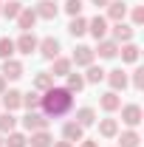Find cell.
Segmentation results:
<instances>
[{
	"instance_id": "6da1fadb",
	"label": "cell",
	"mask_w": 144,
	"mask_h": 147,
	"mask_svg": "<svg viewBox=\"0 0 144 147\" xmlns=\"http://www.w3.org/2000/svg\"><path fill=\"white\" fill-rule=\"evenodd\" d=\"M73 105V93L68 88H48L45 96H40V108L45 110V116H51V119H59V116H65Z\"/></svg>"
},
{
	"instance_id": "7a4b0ae2",
	"label": "cell",
	"mask_w": 144,
	"mask_h": 147,
	"mask_svg": "<svg viewBox=\"0 0 144 147\" xmlns=\"http://www.w3.org/2000/svg\"><path fill=\"white\" fill-rule=\"evenodd\" d=\"M37 51L45 57V59H57L59 57V42H57L54 37H45V40L37 42Z\"/></svg>"
},
{
	"instance_id": "3957f363",
	"label": "cell",
	"mask_w": 144,
	"mask_h": 147,
	"mask_svg": "<svg viewBox=\"0 0 144 147\" xmlns=\"http://www.w3.org/2000/svg\"><path fill=\"white\" fill-rule=\"evenodd\" d=\"M23 127L31 130V133H34V130H45V127H48V119H45V116H40V113H34V110H28V113H26V119H23Z\"/></svg>"
},
{
	"instance_id": "277c9868",
	"label": "cell",
	"mask_w": 144,
	"mask_h": 147,
	"mask_svg": "<svg viewBox=\"0 0 144 147\" xmlns=\"http://www.w3.org/2000/svg\"><path fill=\"white\" fill-rule=\"evenodd\" d=\"M37 42H40V40H37L31 31H23V34H20V40L14 42V48H17L20 54H31V51H37Z\"/></svg>"
},
{
	"instance_id": "5b68a950",
	"label": "cell",
	"mask_w": 144,
	"mask_h": 147,
	"mask_svg": "<svg viewBox=\"0 0 144 147\" xmlns=\"http://www.w3.org/2000/svg\"><path fill=\"white\" fill-rule=\"evenodd\" d=\"M0 74H3V79H20L23 76V62H17V59H3Z\"/></svg>"
},
{
	"instance_id": "8992f818",
	"label": "cell",
	"mask_w": 144,
	"mask_h": 147,
	"mask_svg": "<svg viewBox=\"0 0 144 147\" xmlns=\"http://www.w3.org/2000/svg\"><path fill=\"white\" fill-rule=\"evenodd\" d=\"M93 48L90 45H76V51H73V57H71V62H76V65H85L88 68L90 62H93Z\"/></svg>"
},
{
	"instance_id": "52a82bcc",
	"label": "cell",
	"mask_w": 144,
	"mask_h": 147,
	"mask_svg": "<svg viewBox=\"0 0 144 147\" xmlns=\"http://www.w3.org/2000/svg\"><path fill=\"white\" fill-rule=\"evenodd\" d=\"M88 31L96 37V40H105V34H108V20L102 17V14H96V17L88 23Z\"/></svg>"
},
{
	"instance_id": "ba28073f",
	"label": "cell",
	"mask_w": 144,
	"mask_h": 147,
	"mask_svg": "<svg viewBox=\"0 0 144 147\" xmlns=\"http://www.w3.org/2000/svg\"><path fill=\"white\" fill-rule=\"evenodd\" d=\"M122 119H124V125L136 127V125L141 122V108H139V105H124V108H122Z\"/></svg>"
},
{
	"instance_id": "9c48e42d",
	"label": "cell",
	"mask_w": 144,
	"mask_h": 147,
	"mask_svg": "<svg viewBox=\"0 0 144 147\" xmlns=\"http://www.w3.org/2000/svg\"><path fill=\"white\" fill-rule=\"evenodd\" d=\"M34 11H37V17H42V20H54L59 9H57L54 0H40V6H37Z\"/></svg>"
},
{
	"instance_id": "30bf717a",
	"label": "cell",
	"mask_w": 144,
	"mask_h": 147,
	"mask_svg": "<svg viewBox=\"0 0 144 147\" xmlns=\"http://www.w3.org/2000/svg\"><path fill=\"white\" fill-rule=\"evenodd\" d=\"M105 76H108V82H110V88H113V91H124V88H127V74L122 71V68L105 74Z\"/></svg>"
},
{
	"instance_id": "8fae6325",
	"label": "cell",
	"mask_w": 144,
	"mask_h": 147,
	"mask_svg": "<svg viewBox=\"0 0 144 147\" xmlns=\"http://www.w3.org/2000/svg\"><path fill=\"white\" fill-rule=\"evenodd\" d=\"M127 14V3L124 0H113V3H108V17L116 20V23H122Z\"/></svg>"
},
{
	"instance_id": "7c38bea8",
	"label": "cell",
	"mask_w": 144,
	"mask_h": 147,
	"mask_svg": "<svg viewBox=\"0 0 144 147\" xmlns=\"http://www.w3.org/2000/svg\"><path fill=\"white\" fill-rule=\"evenodd\" d=\"M34 23H37V11L34 9H23V11L17 14V26L23 28V31H31Z\"/></svg>"
},
{
	"instance_id": "4fadbf2b",
	"label": "cell",
	"mask_w": 144,
	"mask_h": 147,
	"mask_svg": "<svg viewBox=\"0 0 144 147\" xmlns=\"http://www.w3.org/2000/svg\"><path fill=\"white\" fill-rule=\"evenodd\" d=\"M20 105H23V93L20 91H3V108L9 110V113L17 110Z\"/></svg>"
},
{
	"instance_id": "5bb4252c",
	"label": "cell",
	"mask_w": 144,
	"mask_h": 147,
	"mask_svg": "<svg viewBox=\"0 0 144 147\" xmlns=\"http://www.w3.org/2000/svg\"><path fill=\"white\" fill-rule=\"evenodd\" d=\"M82 125H76V122H68L65 127H62V136H65V142H71V144H76V142H82Z\"/></svg>"
},
{
	"instance_id": "9a60e30c",
	"label": "cell",
	"mask_w": 144,
	"mask_h": 147,
	"mask_svg": "<svg viewBox=\"0 0 144 147\" xmlns=\"http://www.w3.org/2000/svg\"><path fill=\"white\" fill-rule=\"evenodd\" d=\"M99 105H102V110L113 113V110H119V108H122V99H119V93H116V91H110V93H105V96L99 99Z\"/></svg>"
},
{
	"instance_id": "2e32d148",
	"label": "cell",
	"mask_w": 144,
	"mask_h": 147,
	"mask_svg": "<svg viewBox=\"0 0 144 147\" xmlns=\"http://www.w3.org/2000/svg\"><path fill=\"white\" fill-rule=\"evenodd\" d=\"M113 40H116V42H130V40H133V26L116 23V26H113Z\"/></svg>"
},
{
	"instance_id": "e0dca14e",
	"label": "cell",
	"mask_w": 144,
	"mask_h": 147,
	"mask_svg": "<svg viewBox=\"0 0 144 147\" xmlns=\"http://www.w3.org/2000/svg\"><path fill=\"white\" fill-rule=\"evenodd\" d=\"M116 54H119V42L116 40H102L99 42V57L102 59H113Z\"/></svg>"
},
{
	"instance_id": "ac0fdd59",
	"label": "cell",
	"mask_w": 144,
	"mask_h": 147,
	"mask_svg": "<svg viewBox=\"0 0 144 147\" xmlns=\"http://www.w3.org/2000/svg\"><path fill=\"white\" fill-rule=\"evenodd\" d=\"M28 144H31V147H51V144H54V139H51V133H48V130H34Z\"/></svg>"
},
{
	"instance_id": "d6986e66",
	"label": "cell",
	"mask_w": 144,
	"mask_h": 147,
	"mask_svg": "<svg viewBox=\"0 0 144 147\" xmlns=\"http://www.w3.org/2000/svg\"><path fill=\"white\" fill-rule=\"evenodd\" d=\"M71 59H65V57H57L54 59V71H51V76H68L71 74Z\"/></svg>"
},
{
	"instance_id": "ffe728a7",
	"label": "cell",
	"mask_w": 144,
	"mask_h": 147,
	"mask_svg": "<svg viewBox=\"0 0 144 147\" xmlns=\"http://www.w3.org/2000/svg\"><path fill=\"white\" fill-rule=\"evenodd\" d=\"M34 88H37V91H48V88H54V76H51L48 71H40L34 76Z\"/></svg>"
},
{
	"instance_id": "44dd1931",
	"label": "cell",
	"mask_w": 144,
	"mask_h": 147,
	"mask_svg": "<svg viewBox=\"0 0 144 147\" xmlns=\"http://www.w3.org/2000/svg\"><path fill=\"white\" fill-rule=\"evenodd\" d=\"M93 119H96V113H93V108H79V110H76V125L88 127V125H93Z\"/></svg>"
},
{
	"instance_id": "7402d4cb",
	"label": "cell",
	"mask_w": 144,
	"mask_h": 147,
	"mask_svg": "<svg viewBox=\"0 0 144 147\" xmlns=\"http://www.w3.org/2000/svg\"><path fill=\"white\" fill-rule=\"evenodd\" d=\"M99 133H102L105 139L116 136V133H119V125H116V119H102V122H99Z\"/></svg>"
},
{
	"instance_id": "603a6c76",
	"label": "cell",
	"mask_w": 144,
	"mask_h": 147,
	"mask_svg": "<svg viewBox=\"0 0 144 147\" xmlns=\"http://www.w3.org/2000/svg\"><path fill=\"white\" fill-rule=\"evenodd\" d=\"M119 51H122V59L124 62H136L139 59V45H133V42H124Z\"/></svg>"
},
{
	"instance_id": "cb8c5ba5",
	"label": "cell",
	"mask_w": 144,
	"mask_h": 147,
	"mask_svg": "<svg viewBox=\"0 0 144 147\" xmlns=\"http://www.w3.org/2000/svg\"><path fill=\"white\" fill-rule=\"evenodd\" d=\"M14 125H17V119H14V113H0V133H11L14 130Z\"/></svg>"
},
{
	"instance_id": "d4e9b609",
	"label": "cell",
	"mask_w": 144,
	"mask_h": 147,
	"mask_svg": "<svg viewBox=\"0 0 144 147\" xmlns=\"http://www.w3.org/2000/svg\"><path fill=\"white\" fill-rule=\"evenodd\" d=\"M68 31H71L73 37H82L85 31H88V20H82V17H73V20H71V26H68Z\"/></svg>"
},
{
	"instance_id": "484cf974",
	"label": "cell",
	"mask_w": 144,
	"mask_h": 147,
	"mask_svg": "<svg viewBox=\"0 0 144 147\" xmlns=\"http://www.w3.org/2000/svg\"><path fill=\"white\" fill-rule=\"evenodd\" d=\"M139 133L136 130H127V133H122V139H119V147H139Z\"/></svg>"
},
{
	"instance_id": "4316f807",
	"label": "cell",
	"mask_w": 144,
	"mask_h": 147,
	"mask_svg": "<svg viewBox=\"0 0 144 147\" xmlns=\"http://www.w3.org/2000/svg\"><path fill=\"white\" fill-rule=\"evenodd\" d=\"M0 11H3V14H6V17H9V20H14V17H17V14H20V11H23V6H20L17 0H6V6H3Z\"/></svg>"
},
{
	"instance_id": "83f0119b",
	"label": "cell",
	"mask_w": 144,
	"mask_h": 147,
	"mask_svg": "<svg viewBox=\"0 0 144 147\" xmlns=\"http://www.w3.org/2000/svg\"><path fill=\"white\" fill-rule=\"evenodd\" d=\"M85 88V76L82 74H68V91L76 93V91H82Z\"/></svg>"
},
{
	"instance_id": "f1b7e54d",
	"label": "cell",
	"mask_w": 144,
	"mask_h": 147,
	"mask_svg": "<svg viewBox=\"0 0 144 147\" xmlns=\"http://www.w3.org/2000/svg\"><path fill=\"white\" fill-rule=\"evenodd\" d=\"M11 54H14V40L0 37V57H3V59H11Z\"/></svg>"
},
{
	"instance_id": "f546056e",
	"label": "cell",
	"mask_w": 144,
	"mask_h": 147,
	"mask_svg": "<svg viewBox=\"0 0 144 147\" xmlns=\"http://www.w3.org/2000/svg\"><path fill=\"white\" fill-rule=\"evenodd\" d=\"M105 79V71L99 68V65H88V76H85V82H102Z\"/></svg>"
},
{
	"instance_id": "4dcf8cb0",
	"label": "cell",
	"mask_w": 144,
	"mask_h": 147,
	"mask_svg": "<svg viewBox=\"0 0 144 147\" xmlns=\"http://www.w3.org/2000/svg\"><path fill=\"white\" fill-rule=\"evenodd\" d=\"M23 105H26L28 110H37V108H40V93H34V91L23 93Z\"/></svg>"
},
{
	"instance_id": "1f68e13d",
	"label": "cell",
	"mask_w": 144,
	"mask_h": 147,
	"mask_svg": "<svg viewBox=\"0 0 144 147\" xmlns=\"http://www.w3.org/2000/svg\"><path fill=\"white\" fill-rule=\"evenodd\" d=\"M6 144H9V147H26V144H28V139H26L23 133H14V130H11V133H9V142H6Z\"/></svg>"
},
{
	"instance_id": "d6a6232c",
	"label": "cell",
	"mask_w": 144,
	"mask_h": 147,
	"mask_svg": "<svg viewBox=\"0 0 144 147\" xmlns=\"http://www.w3.org/2000/svg\"><path fill=\"white\" fill-rule=\"evenodd\" d=\"M65 11H68L71 17H79V11H82V0H68V3H65Z\"/></svg>"
},
{
	"instance_id": "836d02e7",
	"label": "cell",
	"mask_w": 144,
	"mask_h": 147,
	"mask_svg": "<svg viewBox=\"0 0 144 147\" xmlns=\"http://www.w3.org/2000/svg\"><path fill=\"white\" fill-rule=\"evenodd\" d=\"M133 88H136V91L144 88V68H139V71L133 74Z\"/></svg>"
},
{
	"instance_id": "e575fe53",
	"label": "cell",
	"mask_w": 144,
	"mask_h": 147,
	"mask_svg": "<svg viewBox=\"0 0 144 147\" xmlns=\"http://www.w3.org/2000/svg\"><path fill=\"white\" fill-rule=\"evenodd\" d=\"M133 23H136V26H141V23H144V9H141V6L133 9Z\"/></svg>"
},
{
	"instance_id": "d590c367",
	"label": "cell",
	"mask_w": 144,
	"mask_h": 147,
	"mask_svg": "<svg viewBox=\"0 0 144 147\" xmlns=\"http://www.w3.org/2000/svg\"><path fill=\"white\" fill-rule=\"evenodd\" d=\"M51 147H73L71 142H57V144H51Z\"/></svg>"
},
{
	"instance_id": "8d00e7d4",
	"label": "cell",
	"mask_w": 144,
	"mask_h": 147,
	"mask_svg": "<svg viewBox=\"0 0 144 147\" xmlns=\"http://www.w3.org/2000/svg\"><path fill=\"white\" fill-rule=\"evenodd\" d=\"M3 91H6V79H3V74H0V96H3Z\"/></svg>"
},
{
	"instance_id": "74e56055",
	"label": "cell",
	"mask_w": 144,
	"mask_h": 147,
	"mask_svg": "<svg viewBox=\"0 0 144 147\" xmlns=\"http://www.w3.org/2000/svg\"><path fill=\"white\" fill-rule=\"evenodd\" d=\"M110 0H93V6H108Z\"/></svg>"
},
{
	"instance_id": "f35d334b",
	"label": "cell",
	"mask_w": 144,
	"mask_h": 147,
	"mask_svg": "<svg viewBox=\"0 0 144 147\" xmlns=\"http://www.w3.org/2000/svg\"><path fill=\"white\" fill-rule=\"evenodd\" d=\"M82 147H96V142H82Z\"/></svg>"
},
{
	"instance_id": "ab89813d",
	"label": "cell",
	"mask_w": 144,
	"mask_h": 147,
	"mask_svg": "<svg viewBox=\"0 0 144 147\" xmlns=\"http://www.w3.org/2000/svg\"><path fill=\"white\" fill-rule=\"evenodd\" d=\"M0 147H3V139H0Z\"/></svg>"
}]
</instances>
